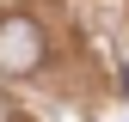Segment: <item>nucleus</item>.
<instances>
[{
    "mask_svg": "<svg viewBox=\"0 0 129 122\" xmlns=\"http://www.w3.org/2000/svg\"><path fill=\"white\" fill-rule=\"evenodd\" d=\"M117 86H123V98H129V67H123V80H117Z\"/></svg>",
    "mask_w": 129,
    "mask_h": 122,
    "instance_id": "7ed1b4c3",
    "label": "nucleus"
},
{
    "mask_svg": "<svg viewBox=\"0 0 129 122\" xmlns=\"http://www.w3.org/2000/svg\"><path fill=\"white\" fill-rule=\"evenodd\" d=\"M43 24L25 18V12H12V18H0V73L6 80H25V73L43 67Z\"/></svg>",
    "mask_w": 129,
    "mask_h": 122,
    "instance_id": "f257e3e1",
    "label": "nucleus"
},
{
    "mask_svg": "<svg viewBox=\"0 0 129 122\" xmlns=\"http://www.w3.org/2000/svg\"><path fill=\"white\" fill-rule=\"evenodd\" d=\"M0 122H12V104H6V98H0Z\"/></svg>",
    "mask_w": 129,
    "mask_h": 122,
    "instance_id": "f03ea898",
    "label": "nucleus"
}]
</instances>
